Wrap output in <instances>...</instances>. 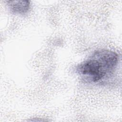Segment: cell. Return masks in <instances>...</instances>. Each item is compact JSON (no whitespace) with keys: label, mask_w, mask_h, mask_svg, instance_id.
I'll list each match as a JSON object with an SVG mask.
<instances>
[{"label":"cell","mask_w":122,"mask_h":122,"mask_svg":"<svg viewBox=\"0 0 122 122\" xmlns=\"http://www.w3.org/2000/svg\"><path fill=\"white\" fill-rule=\"evenodd\" d=\"M7 2L10 11L16 14H25L30 7V2L29 0H9Z\"/></svg>","instance_id":"cell-2"},{"label":"cell","mask_w":122,"mask_h":122,"mask_svg":"<svg viewBox=\"0 0 122 122\" xmlns=\"http://www.w3.org/2000/svg\"><path fill=\"white\" fill-rule=\"evenodd\" d=\"M118 62L119 56L116 52L98 50L78 64L75 70L86 82L103 85L114 76Z\"/></svg>","instance_id":"cell-1"}]
</instances>
